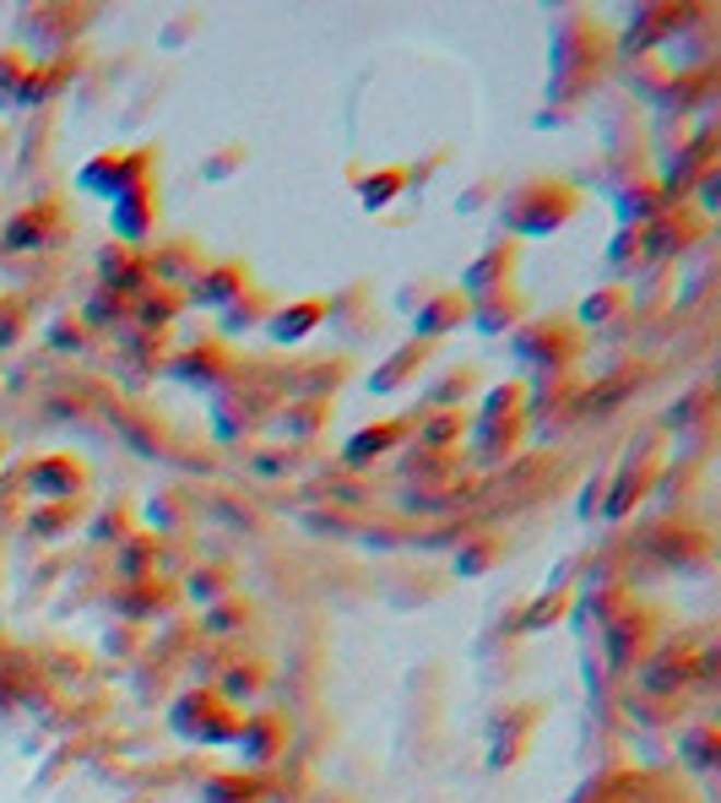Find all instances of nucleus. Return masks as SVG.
<instances>
[{
	"mask_svg": "<svg viewBox=\"0 0 721 803\" xmlns=\"http://www.w3.org/2000/svg\"><path fill=\"white\" fill-rule=\"evenodd\" d=\"M576 201L580 196L565 179H532L510 196V223H516V234H548L576 212Z\"/></svg>",
	"mask_w": 721,
	"mask_h": 803,
	"instance_id": "nucleus-1",
	"label": "nucleus"
},
{
	"mask_svg": "<svg viewBox=\"0 0 721 803\" xmlns=\"http://www.w3.org/2000/svg\"><path fill=\"white\" fill-rule=\"evenodd\" d=\"M174 728L185 733V739H201V744H228V739H239V711L217 695V689H190L179 706H174Z\"/></svg>",
	"mask_w": 721,
	"mask_h": 803,
	"instance_id": "nucleus-2",
	"label": "nucleus"
},
{
	"mask_svg": "<svg viewBox=\"0 0 721 803\" xmlns=\"http://www.w3.org/2000/svg\"><path fill=\"white\" fill-rule=\"evenodd\" d=\"M152 158H157L152 147H142V153H104V158H93V163H87L82 185L115 201L120 190H131V185H142V179H152V168H146Z\"/></svg>",
	"mask_w": 721,
	"mask_h": 803,
	"instance_id": "nucleus-3",
	"label": "nucleus"
},
{
	"mask_svg": "<svg viewBox=\"0 0 721 803\" xmlns=\"http://www.w3.org/2000/svg\"><path fill=\"white\" fill-rule=\"evenodd\" d=\"M152 212H157V190H152V179L131 185V190H120V196H115V234H120L126 245L146 239V234L157 228Z\"/></svg>",
	"mask_w": 721,
	"mask_h": 803,
	"instance_id": "nucleus-4",
	"label": "nucleus"
},
{
	"mask_svg": "<svg viewBox=\"0 0 721 803\" xmlns=\"http://www.w3.org/2000/svg\"><path fill=\"white\" fill-rule=\"evenodd\" d=\"M245 288H250V267H245V261H217V267H201V272H196V283H190L196 305H234V299H245Z\"/></svg>",
	"mask_w": 721,
	"mask_h": 803,
	"instance_id": "nucleus-5",
	"label": "nucleus"
},
{
	"mask_svg": "<svg viewBox=\"0 0 721 803\" xmlns=\"http://www.w3.org/2000/svg\"><path fill=\"white\" fill-rule=\"evenodd\" d=\"M239 744H245V760L250 766H272L288 749V722L283 717H256V722L239 728Z\"/></svg>",
	"mask_w": 721,
	"mask_h": 803,
	"instance_id": "nucleus-6",
	"label": "nucleus"
},
{
	"mask_svg": "<svg viewBox=\"0 0 721 803\" xmlns=\"http://www.w3.org/2000/svg\"><path fill=\"white\" fill-rule=\"evenodd\" d=\"M82 483H87V473H82V462H71V457H44V462L27 473V488L44 494V499H71Z\"/></svg>",
	"mask_w": 721,
	"mask_h": 803,
	"instance_id": "nucleus-7",
	"label": "nucleus"
},
{
	"mask_svg": "<svg viewBox=\"0 0 721 803\" xmlns=\"http://www.w3.org/2000/svg\"><path fill=\"white\" fill-rule=\"evenodd\" d=\"M228 369H234V358H228L223 342H201V347H190V353L174 364V375L190 380V386H223Z\"/></svg>",
	"mask_w": 721,
	"mask_h": 803,
	"instance_id": "nucleus-8",
	"label": "nucleus"
},
{
	"mask_svg": "<svg viewBox=\"0 0 721 803\" xmlns=\"http://www.w3.org/2000/svg\"><path fill=\"white\" fill-rule=\"evenodd\" d=\"M466 316H472V299H466V294H439L434 305L418 310V342H434V336L456 331Z\"/></svg>",
	"mask_w": 721,
	"mask_h": 803,
	"instance_id": "nucleus-9",
	"label": "nucleus"
},
{
	"mask_svg": "<svg viewBox=\"0 0 721 803\" xmlns=\"http://www.w3.org/2000/svg\"><path fill=\"white\" fill-rule=\"evenodd\" d=\"M320 321H326V299H304V305H288V310L267 316V331H272V342H298Z\"/></svg>",
	"mask_w": 721,
	"mask_h": 803,
	"instance_id": "nucleus-10",
	"label": "nucleus"
},
{
	"mask_svg": "<svg viewBox=\"0 0 721 803\" xmlns=\"http://www.w3.org/2000/svg\"><path fill=\"white\" fill-rule=\"evenodd\" d=\"M49 228H55V206H27V212H16L11 217V228H5V245L11 250H38V245H49Z\"/></svg>",
	"mask_w": 721,
	"mask_h": 803,
	"instance_id": "nucleus-11",
	"label": "nucleus"
},
{
	"mask_svg": "<svg viewBox=\"0 0 721 803\" xmlns=\"http://www.w3.org/2000/svg\"><path fill=\"white\" fill-rule=\"evenodd\" d=\"M651 630H657V625H651V614L624 609V614H618V625H613V636H607V641H613V657H618V662L640 657V651L651 646Z\"/></svg>",
	"mask_w": 721,
	"mask_h": 803,
	"instance_id": "nucleus-12",
	"label": "nucleus"
},
{
	"mask_svg": "<svg viewBox=\"0 0 721 803\" xmlns=\"http://www.w3.org/2000/svg\"><path fill=\"white\" fill-rule=\"evenodd\" d=\"M104 283H115V294H126V299H131V288L142 294L146 256H137V250H109V256H104Z\"/></svg>",
	"mask_w": 721,
	"mask_h": 803,
	"instance_id": "nucleus-13",
	"label": "nucleus"
},
{
	"mask_svg": "<svg viewBox=\"0 0 721 803\" xmlns=\"http://www.w3.org/2000/svg\"><path fill=\"white\" fill-rule=\"evenodd\" d=\"M429 347H434V342H407L397 358H386V364L375 369V391H397V386H402V380H407L424 358H429Z\"/></svg>",
	"mask_w": 721,
	"mask_h": 803,
	"instance_id": "nucleus-14",
	"label": "nucleus"
},
{
	"mask_svg": "<svg viewBox=\"0 0 721 803\" xmlns=\"http://www.w3.org/2000/svg\"><path fill=\"white\" fill-rule=\"evenodd\" d=\"M510 267H516V250H510V245H505V250H488V256L466 272V294H494V283L510 277ZM499 288H505V283H499Z\"/></svg>",
	"mask_w": 721,
	"mask_h": 803,
	"instance_id": "nucleus-15",
	"label": "nucleus"
},
{
	"mask_svg": "<svg viewBox=\"0 0 721 803\" xmlns=\"http://www.w3.org/2000/svg\"><path fill=\"white\" fill-rule=\"evenodd\" d=\"M521 316V299L516 294H505V288H494V294H483V305H477V326L483 331H499V326H516Z\"/></svg>",
	"mask_w": 721,
	"mask_h": 803,
	"instance_id": "nucleus-16",
	"label": "nucleus"
},
{
	"mask_svg": "<svg viewBox=\"0 0 721 803\" xmlns=\"http://www.w3.org/2000/svg\"><path fill=\"white\" fill-rule=\"evenodd\" d=\"M407 435V424H375L369 435H358L353 446H347V462H369V457H380L386 446H397Z\"/></svg>",
	"mask_w": 721,
	"mask_h": 803,
	"instance_id": "nucleus-17",
	"label": "nucleus"
},
{
	"mask_svg": "<svg viewBox=\"0 0 721 803\" xmlns=\"http://www.w3.org/2000/svg\"><path fill=\"white\" fill-rule=\"evenodd\" d=\"M402 185H407V174H402V168H380L375 179H364V185H358V196H364V206H375V212H380V206H391V201H397V190H402Z\"/></svg>",
	"mask_w": 721,
	"mask_h": 803,
	"instance_id": "nucleus-18",
	"label": "nucleus"
},
{
	"mask_svg": "<svg viewBox=\"0 0 721 803\" xmlns=\"http://www.w3.org/2000/svg\"><path fill=\"white\" fill-rule=\"evenodd\" d=\"M256 689H261V662H250V668H228V673H223V689H217V695H223V700L234 706V700H250Z\"/></svg>",
	"mask_w": 721,
	"mask_h": 803,
	"instance_id": "nucleus-19",
	"label": "nucleus"
},
{
	"mask_svg": "<svg viewBox=\"0 0 721 803\" xmlns=\"http://www.w3.org/2000/svg\"><path fill=\"white\" fill-rule=\"evenodd\" d=\"M179 316V294L174 288H142V321L146 326H168Z\"/></svg>",
	"mask_w": 721,
	"mask_h": 803,
	"instance_id": "nucleus-20",
	"label": "nucleus"
},
{
	"mask_svg": "<svg viewBox=\"0 0 721 803\" xmlns=\"http://www.w3.org/2000/svg\"><path fill=\"white\" fill-rule=\"evenodd\" d=\"M234 587V570H196L190 576V598H201V603H223L217 592H228Z\"/></svg>",
	"mask_w": 721,
	"mask_h": 803,
	"instance_id": "nucleus-21",
	"label": "nucleus"
},
{
	"mask_svg": "<svg viewBox=\"0 0 721 803\" xmlns=\"http://www.w3.org/2000/svg\"><path fill=\"white\" fill-rule=\"evenodd\" d=\"M320 418H326V402H304V408H288L277 424H283V435H298V440H304V435H315Z\"/></svg>",
	"mask_w": 721,
	"mask_h": 803,
	"instance_id": "nucleus-22",
	"label": "nucleus"
},
{
	"mask_svg": "<svg viewBox=\"0 0 721 803\" xmlns=\"http://www.w3.org/2000/svg\"><path fill=\"white\" fill-rule=\"evenodd\" d=\"M466 424H461V413H439V418H429V429L418 435L429 451H445V446H456V435H461Z\"/></svg>",
	"mask_w": 721,
	"mask_h": 803,
	"instance_id": "nucleus-23",
	"label": "nucleus"
},
{
	"mask_svg": "<svg viewBox=\"0 0 721 803\" xmlns=\"http://www.w3.org/2000/svg\"><path fill=\"white\" fill-rule=\"evenodd\" d=\"M27 71H33L27 55H22V49H5V55H0V93H11L16 82H27Z\"/></svg>",
	"mask_w": 721,
	"mask_h": 803,
	"instance_id": "nucleus-24",
	"label": "nucleus"
},
{
	"mask_svg": "<svg viewBox=\"0 0 721 803\" xmlns=\"http://www.w3.org/2000/svg\"><path fill=\"white\" fill-rule=\"evenodd\" d=\"M618 305H624V294H618V288H607V294H591V299H586V310H580V321H602V316H613Z\"/></svg>",
	"mask_w": 721,
	"mask_h": 803,
	"instance_id": "nucleus-25",
	"label": "nucleus"
},
{
	"mask_svg": "<svg viewBox=\"0 0 721 803\" xmlns=\"http://www.w3.org/2000/svg\"><path fill=\"white\" fill-rule=\"evenodd\" d=\"M245 619H250V609H245L239 598H228V609L206 614V630H234V625H245Z\"/></svg>",
	"mask_w": 721,
	"mask_h": 803,
	"instance_id": "nucleus-26",
	"label": "nucleus"
},
{
	"mask_svg": "<svg viewBox=\"0 0 721 803\" xmlns=\"http://www.w3.org/2000/svg\"><path fill=\"white\" fill-rule=\"evenodd\" d=\"M488 554H494V543H472V548H461V554H456V570L477 576V570H488Z\"/></svg>",
	"mask_w": 721,
	"mask_h": 803,
	"instance_id": "nucleus-27",
	"label": "nucleus"
},
{
	"mask_svg": "<svg viewBox=\"0 0 721 803\" xmlns=\"http://www.w3.org/2000/svg\"><path fill=\"white\" fill-rule=\"evenodd\" d=\"M261 316H267V310H261V299H250V305H234V310H228V331H239V326H256Z\"/></svg>",
	"mask_w": 721,
	"mask_h": 803,
	"instance_id": "nucleus-28",
	"label": "nucleus"
},
{
	"mask_svg": "<svg viewBox=\"0 0 721 803\" xmlns=\"http://www.w3.org/2000/svg\"><path fill=\"white\" fill-rule=\"evenodd\" d=\"M60 527H66V505H49V510H38V521H33V532H44V538L60 532Z\"/></svg>",
	"mask_w": 721,
	"mask_h": 803,
	"instance_id": "nucleus-29",
	"label": "nucleus"
},
{
	"mask_svg": "<svg viewBox=\"0 0 721 803\" xmlns=\"http://www.w3.org/2000/svg\"><path fill=\"white\" fill-rule=\"evenodd\" d=\"M76 336H82V326H60L55 331V347H76Z\"/></svg>",
	"mask_w": 721,
	"mask_h": 803,
	"instance_id": "nucleus-30",
	"label": "nucleus"
}]
</instances>
